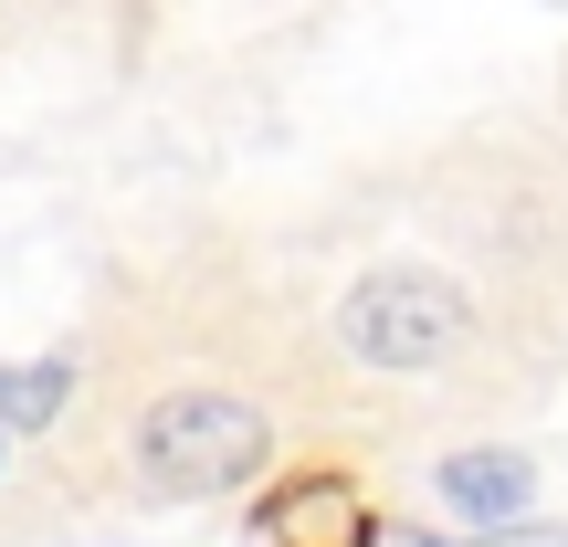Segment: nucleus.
<instances>
[{"instance_id": "nucleus-5", "label": "nucleus", "mask_w": 568, "mask_h": 547, "mask_svg": "<svg viewBox=\"0 0 568 547\" xmlns=\"http://www.w3.org/2000/svg\"><path fill=\"white\" fill-rule=\"evenodd\" d=\"M74 401V358H0V432H42Z\"/></svg>"}, {"instance_id": "nucleus-7", "label": "nucleus", "mask_w": 568, "mask_h": 547, "mask_svg": "<svg viewBox=\"0 0 568 547\" xmlns=\"http://www.w3.org/2000/svg\"><path fill=\"white\" fill-rule=\"evenodd\" d=\"M379 547H453V537H422V527H400V537H379Z\"/></svg>"}, {"instance_id": "nucleus-1", "label": "nucleus", "mask_w": 568, "mask_h": 547, "mask_svg": "<svg viewBox=\"0 0 568 547\" xmlns=\"http://www.w3.org/2000/svg\"><path fill=\"white\" fill-rule=\"evenodd\" d=\"M274 453L264 411L232 401V389H180V401H159L138 422V485L159 495V506H201V495H232L253 485Z\"/></svg>"}, {"instance_id": "nucleus-4", "label": "nucleus", "mask_w": 568, "mask_h": 547, "mask_svg": "<svg viewBox=\"0 0 568 547\" xmlns=\"http://www.w3.org/2000/svg\"><path fill=\"white\" fill-rule=\"evenodd\" d=\"M527 495H537V464H527V453H453V464H443V506L474 516V527H516Z\"/></svg>"}, {"instance_id": "nucleus-2", "label": "nucleus", "mask_w": 568, "mask_h": 547, "mask_svg": "<svg viewBox=\"0 0 568 547\" xmlns=\"http://www.w3.org/2000/svg\"><path fill=\"white\" fill-rule=\"evenodd\" d=\"M337 347L358 368H389V379L443 368L453 347H464V295H453L443 274H368L358 295L337 305Z\"/></svg>"}, {"instance_id": "nucleus-6", "label": "nucleus", "mask_w": 568, "mask_h": 547, "mask_svg": "<svg viewBox=\"0 0 568 547\" xmlns=\"http://www.w3.org/2000/svg\"><path fill=\"white\" fill-rule=\"evenodd\" d=\"M495 547H568V527H516V537H495Z\"/></svg>"}, {"instance_id": "nucleus-3", "label": "nucleus", "mask_w": 568, "mask_h": 547, "mask_svg": "<svg viewBox=\"0 0 568 547\" xmlns=\"http://www.w3.org/2000/svg\"><path fill=\"white\" fill-rule=\"evenodd\" d=\"M253 537L264 547H379L389 527L368 516V495L347 485V474L305 464V474H284L264 506H253Z\"/></svg>"}]
</instances>
